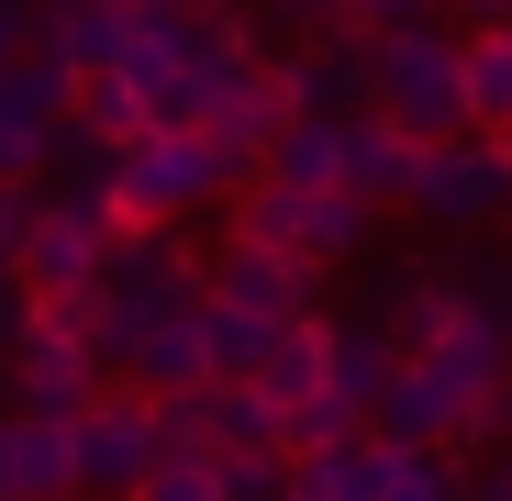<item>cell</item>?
Returning a JSON list of instances; mask_svg holds the SVG:
<instances>
[{
  "instance_id": "cell-14",
  "label": "cell",
  "mask_w": 512,
  "mask_h": 501,
  "mask_svg": "<svg viewBox=\"0 0 512 501\" xmlns=\"http://www.w3.org/2000/svg\"><path fill=\"white\" fill-rule=\"evenodd\" d=\"M390 379H401V346H390V323H334V368H323V390H334V401H357L368 424H379Z\"/></svg>"
},
{
  "instance_id": "cell-20",
  "label": "cell",
  "mask_w": 512,
  "mask_h": 501,
  "mask_svg": "<svg viewBox=\"0 0 512 501\" xmlns=\"http://www.w3.org/2000/svg\"><path fill=\"white\" fill-rule=\"evenodd\" d=\"M323 368H334V323H301V334H279V357H268V368H256L245 390H268L279 412H301V401L323 390Z\"/></svg>"
},
{
  "instance_id": "cell-12",
  "label": "cell",
  "mask_w": 512,
  "mask_h": 501,
  "mask_svg": "<svg viewBox=\"0 0 512 501\" xmlns=\"http://www.w3.org/2000/svg\"><path fill=\"white\" fill-rule=\"evenodd\" d=\"M234 167H245V179H256V167H268V145L290 134V90H279V67H256V78H234V90L212 101V123H201Z\"/></svg>"
},
{
  "instance_id": "cell-5",
  "label": "cell",
  "mask_w": 512,
  "mask_h": 501,
  "mask_svg": "<svg viewBox=\"0 0 512 501\" xmlns=\"http://www.w3.org/2000/svg\"><path fill=\"white\" fill-rule=\"evenodd\" d=\"M412 212L435 234H479L512 223V134H457V145H423V190Z\"/></svg>"
},
{
  "instance_id": "cell-2",
  "label": "cell",
  "mask_w": 512,
  "mask_h": 501,
  "mask_svg": "<svg viewBox=\"0 0 512 501\" xmlns=\"http://www.w3.org/2000/svg\"><path fill=\"white\" fill-rule=\"evenodd\" d=\"M245 190V167L212 145V134H145L123 156V190H112V223L123 234H179L201 201H234Z\"/></svg>"
},
{
  "instance_id": "cell-26",
  "label": "cell",
  "mask_w": 512,
  "mask_h": 501,
  "mask_svg": "<svg viewBox=\"0 0 512 501\" xmlns=\"http://www.w3.org/2000/svg\"><path fill=\"white\" fill-rule=\"evenodd\" d=\"M23 334H34V290H23V279H0V379H12Z\"/></svg>"
},
{
  "instance_id": "cell-21",
  "label": "cell",
  "mask_w": 512,
  "mask_h": 501,
  "mask_svg": "<svg viewBox=\"0 0 512 501\" xmlns=\"http://www.w3.org/2000/svg\"><path fill=\"white\" fill-rule=\"evenodd\" d=\"M368 234H379V212H368V201H346V190L301 201V268H346Z\"/></svg>"
},
{
  "instance_id": "cell-31",
  "label": "cell",
  "mask_w": 512,
  "mask_h": 501,
  "mask_svg": "<svg viewBox=\"0 0 512 501\" xmlns=\"http://www.w3.org/2000/svg\"><path fill=\"white\" fill-rule=\"evenodd\" d=\"M134 12H212L223 23V12H245V0H134Z\"/></svg>"
},
{
  "instance_id": "cell-17",
  "label": "cell",
  "mask_w": 512,
  "mask_h": 501,
  "mask_svg": "<svg viewBox=\"0 0 512 501\" xmlns=\"http://www.w3.org/2000/svg\"><path fill=\"white\" fill-rule=\"evenodd\" d=\"M201 357H212V390H245L256 368L279 357V334L256 312H234V301H201Z\"/></svg>"
},
{
  "instance_id": "cell-27",
  "label": "cell",
  "mask_w": 512,
  "mask_h": 501,
  "mask_svg": "<svg viewBox=\"0 0 512 501\" xmlns=\"http://www.w3.org/2000/svg\"><path fill=\"white\" fill-rule=\"evenodd\" d=\"M23 234H34V190H0V279L23 268Z\"/></svg>"
},
{
  "instance_id": "cell-4",
  "label": "cell",
  "mask_w": 512,
  "mask_h": 501,
  "mask_svg": "<svg viewBox=\"0 0 512 501\" xmlns=\"http://www.w3.org/2000/svg\"><path fill=\"white\" fill-rule=\"evenodd\" d=\"M67 446H78V501H134V490L167 468V435H156V401H145V390L90 401V412L67 424Z\"/></svg>"
},
{
  "instance_id": "cell-6",
  "label": "cell",
  "mask_w": 512,
  "mask_h": 501,
  "mask_svg": "<svg viewBox=\"0 0 512 501\" xmlns=\"http://www.w3.org/2000/svg\"><path fill=\"white\" fill-rule=\"evenodd\" d=\"M67 112H78V78L34 45L12 78H0V190H34L45 167H56V145H67Z\"/></svg>"
},
{
  "instance_id": "cell-8",
  "label": "cell",
  "mask_w": 512,
  "mask_h": 501,
  "mask_svg": "<svg viewBox=\"0 0 512 501\" xmlns=\"http://www.w3.org/2000/svg\"><path fill=\"white\" fill-rule=\"evenodd\" d=\"M212 301L256 312L268 334H301V323H323V312H312V301H323V268L279 257V245H234V234H223V257H212Z\"/></svg>"
},
{
  "instance_id": "cell-13",
  "label": "cell",
  "mask_w": 512,
  "mask_h": 501,
  "mask_svg": "<svg viewBox=\"0 0 512 501\" xmlns=\"http://www.w3.org/2000/svg\"><path fill=\"white\" fill-rule=\"evenodd\" d=\"M412 190H423V145L390 134L379 112H357V123H346V201L390 212V201H412Z\"/></svg>"
},
{
  "instance_id": "cell-29",
  "label": "cell",
  "mask_w": 512,
  "mask_h": 501,
  "mask_svg": "<svg viewBox=\"0 0 512 501\" xmlns=\"http://www.w3.org/2000/svg\"><path fill=\"white\" fill-rule=\"evenodd\" d=\"M23 56H34V45H23V0H0V78H12Z\"/></svg>"
},
{
  "instance_id": "cell-7",
  "label": "cell",
  "mask_w": 512,
  "mask_h": 501,
  "mask_svg": "<svg viewBox=\"0 0 512 501\" xmlns=\"http://www.w3.org/2000/svg\"><path fill=\"white\" fill-rule=\"evenodd\" d=\"M112 245H123V223L112 212H90V201H34V234H23V290L34 301H90L101 290V268H112Z\"/></svg>"
},
{
  "instance_id": "cell-19",
  "label": "cell",
  "mask_w": 512,
  "mask_h": 501,
  "mask_svg": "<svg viewBox=\"0 0 512 501\" xmlns=\"http://www.w3.org/2000/svg\"><path fill=\"white\" fill-rule=\"evenodd\" d=\"M67 134H78V145H101V156H134L156 123H145V101L123 90V78H90V90H78V112H67Z\"/></svg>"
},
{
  "instance_id": "cell-25",
  "label": "cell",
  "mask_w": 512,
  "mask_h": 501,
  "mask_svg": "<svg viewBox=\"0 0 512 501\" xmlns=\"http://www.w3.org/2000/svg\"><path fill=\"white\" fill-rule=\"evenodd\" d=\"M134 501H223V457H167Z\"/></svg>"
},
{
  "instance_id": "cell-15",
  "label": "cell",
  "mask_w": 512,
  "mask_h": 501,
  "mask_svg": "<svg viewBox=\"0 0 512 501\" xmlns=\"http://www.w3.org/2000/svg\"><path fill=\"white\" fill-rule=\"evenodd\" d=\"M401 479V446L390 435H357V446H334V457H301V501H390Z\"/></svg>"
},
{
  "instance_id": "cell-24",
  "label": "cell",
  "mask_w": 512,
  "mask_h": 501,
  "mask_svg": "<svg viewBox=\"0 0 512 501\" xmlns=\"http://www.w3.org/2000/svg\"><path fill=\"white\" fill-rule=\"evenodd\" d=\"M234 245H279V257H301V190L245 179V190H234Z\"/></svg>"
},
{
  "instance_id": "cell-9",
  "label": "cell",
  "mask_w": 512,
  "mask_h": 501,
  "mask_svg": "<svg viewBox=\"0 0 512 501\" xmlns=\"http://www.w3.org/2000/svg\"><path fill=\"white\" fill-rule=\"evenodd\" d=\"M134 0H45V56L90 90V78H123V45H134Z\"/></svg>"
},
{
  "instance_id": "cell-11",
  "label": "cell",
  "mask_w": 512,
  "mask_h": 501,
  "mask_svg": "<svg viewBox=\"0 0 512 501\" xmlns=\"http://www.w3.org/2000/svg\"><path fill=\"white\" fill-rule=\"evenodd\" d=\"M0 501H78V446H67V424L0 412Z\"/></svg>"
},
{
  "instance_id": "cell-32",
  "label": "cell",
  "mask_w": 512,
  "mask_h": 501,
  "mask_svg": "<svg viewBox=\"0 0 512 501\" xmlns=\"http://www.w3.org/2000/svg\"><path fill=\"white\" fill-rule=\"evenodd\" d=\"M468 501H512V457H501V468H479V479H468Z\"/></svg>"
},
{
  "instance_id": "cell-1",
  "label": "cell",
  "mask_w": 512,
  "mask_h": 501,
  "mask_svg": "<svg viewBox=\"0 0 512 501\" xmlns=\"http://www.w3.org/2000/svg\"><path fill=\"white\" fill-rule=\"evenodd\" d=\"M368 112L412 145H457L468 134V34L457 23H412L368 45Z\"/></svg>"
},
{
  "instance_id": "cell-3",
  "label": "cell",
  "mask_w": 512,
  "mask_h": 501,
  "mask_svg": "<svg viewBox=\"0 0 512 501\" xmlns=\"http://www.w3.org/2000/svg\"><path fill=\"white\" fill-rule=\"evenodd\" d=\"M90 401H112V368L90 346V312H78V301H34V334H23V357H12V412L78 424Z\"/></svg>"
},
{
  "instance_id": "cell-23",
  "label": "cell",
  "mask_w": 512,
  "mask_h": 501,
  "mask_svg": "<svg viewBox=\"0 0 512 501\" xmlns=\"http://www.w3.org/2000/svg\"><path fill=\"white\" fill-rule=\"evenodd\" d=\"M468 134H512V34H468Z\"/></svg>"
},
{
  "instance_id": "cell-28",
  "label": "cell",
  "mask_w": 512,
  "mask_h": 501,
  "mask_svg": "<svg viewBox=\"0 0 512 501\" xmlns=\"http://www.w3.org/2000/svg\"><path fill=\"white\" fill-rule=\"evenodd\" d=\"M446 23H479V34H512V0H446Z\"/></svg>"
},
{
  "instance_id": "cell-30",
  "label": "cell",
  "mask_w": 512,
  "mask_h": 501,
  "mask_svg": "<svg viewBox=\"0 0 512 501\" xmlns=\"http://www.w3.org/2000/svg\"><path fill=\"white\" fill-rule=\"evenodd\" d=\"M323 12L334 0H268V23H312V45H323Z\"/></svg>"
},
{
  "instance_id": "cell-16",
  "label": "cell",
  "mask_w": 512,
  "mask_h": 501,
  "mask_svg": "<svg viewBox=\"0 0 512 501\" xmlns=\"http://www.w3.org/2000/svg\"><path fill=\"white\" fill-rule=\"evenodd\" d=\"M256 179H279V190H301V201L346 190V123H290V134L268 145V167H256Z\"/></svg>"
},
{
  "instance_id": "cell-22",
  "label": "cell",
  "mask_w": 512,
  "mask_h": 501,
  "mask_svg": "<svg viewBox=\"0 0 512 501\" xmlns=\"http://www.w3.org/2000/svg\"><path fill=\"white\" fill-rule=\"evenodd\" d=\"M412 23H446V0H334L323 12V45H379V34H412Z\"/></svg>"
},
{
  "instance_id": "cell-18",
  "label": "cell",
  "mask_w": 512,
  "mask_h": 501,
  "mask_svg": "<svg viewBox=\"0 0 512 501\" xmlns=\"http://www.w3.org/2000/svg\"><path fill=\"white\" fill-rule=\"evenodd\" d=\"M212 457H290V412L268 390H212Z\"/></svg>"
},
{
  "instance_id": "cell-10",
  "label": "cell",
  "mask_w": 512,
  "mask_h": 501,
  "mask_svg": "<svg viewBox=\"0 0 512 501\" xmlns=\"http://www.w3.org/2000/svg\"><path fill=\"white\" fill-rule=\"evenodd\" d=\"M279 90H290V123H357L368 112V56L357 45H290Z\"/></svg>"
}]
</instances>
